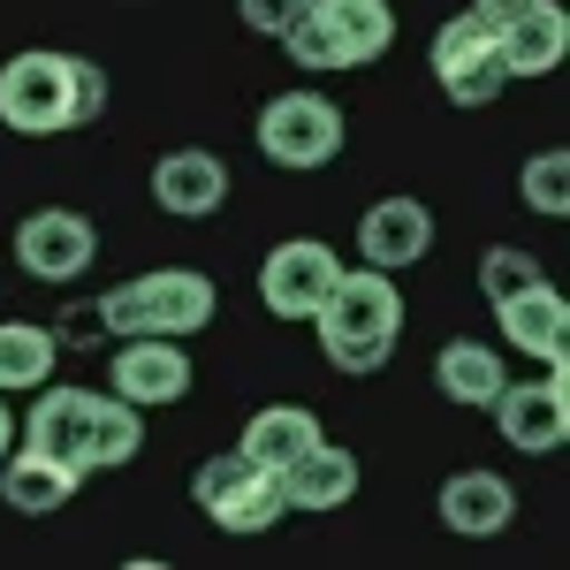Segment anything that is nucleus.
<instances>
[{
    "label": "nucleus",
    "instance_id": "obj_1",
    "mask_svg": "<svg viewBox=\"0 0 570 570\" xmlns=\"http://www.w3.org/2000/svg\"><path fill=\"white\" fill-rule=\"evenodd\" d=\"M312 327H320V351L335 373H381L403 335V289L381 266H343L312 312Z\"/></svg>",
    "mask_w": 570,
    "mask_h": 570
},
{
    "label": "nucleus",
    "instance_id": "obj_2",
    "mask_svg": "<svg viewBox=\"0 0 570 570\" xmlns=\"http://www.w3.org/2000/svg\"><path fill=\"white\" fill-rule=\"evenodd\" d=\"M214 320V282L198 266H160V274H137V282H115L99 297V327L122 343V335H198Z\"/></svg>",
    "mask_w": 570,
    "mask_h": 570
},
{
    "label": "nucleus",
    "instance_id": "obj_3",
    "mask_svg": "<svg viewBox=\"0 0 570 570\" xmlns=\"http://www.w3.org/2000/svg\"><path fill=\"white\" fill-rule=\"evenodd\" d=\"M395 39V8L389 0H312L289 23V61L297 69H365L381 61Z\"/></svg>",
    "mask_w": 570,
    "mask_h": 570
},
{
    "label": "nucleus",
    "instance_id": "obj_4",
    "mask_svg": "<svg viewBox=\"0 0 570 570\" xmlns=\"http://www.w3.org/2000/svg\"><path fill=\"white\" fill-rule=\"evenodd\" d=\"M259 153L274 168H327L343 153V107L320 91H274L259 107Z\"/></svg>",
    "mask_w": 570,
    "mask_h": 570
},
{
    "label": "nucleus",
    "instance_id": "obj_5",
    "mask_svg": "<svg viewBox=\"0 0 570 570\" xmlns=\"http://www.w3.org/2000/svg\"><path fill=\"white\" fill-rule=\"evenodd\" d=\"M190 494H198V510L214 518L220 532H266L282 525V480L266 472V464H252L244 449H228V456H206L198 464V480H190Z\"/></svg>",
    "mask_w": 570,
    "mask_h": 570
},
{
    "label": "nucleus",
    "instance_id": "obj_6",
    "mask_svg": "<svg viewBox=\"0 0 570 570\" xmlns=\"http://www.w3.org/2000/svg\"><path fill=\"white\" fill-rule=\"evenodd\" d=\"M0 122L16 137L77 130V115H69V53H16L0 69Z\"/></svg>",
    "mask_w": 570,
    "mask_h": 570
},
{
    "label": "nucleus",
    "instance_id": "obj_7",
    "mask_svg": "<svg viewBox=\"0 0 570 570\" xmlns=\"http://www.w3.org/2000/svg\"><path fill=\"white\" fill-rule=\"evenodd\" d=\"M434 77L456 107H487L502 99L510 69H502V46H494V23L487 16H449L434 31Z\"/></svg>",
    "mask_w": 570,
    "mask_h": 570
},
{
    "label": "nucleus",
    "instance_id": "obj_8",
    "mask_svg": "<svg viewBox=\"0 0 570 570\" xmlns=\"http://www.w3.org/2000/svg\"><path fill=\"white\" fill-rule=\"evenodd\" d=\"M487 411H494L502 441L525 449V456L563 449L570 441V381H563V365H548V381H502V395H494Z\"/></svg>",
    "mask_w": 570,
    "mask_h": 570
},
{
    "label": "nucleus",
    "instance_id": "obj_9",
    "mask_svg": "<svg viewBox=\"0 0 570 570\" xmlns=\"http://www.w3.org/2000/svg\"><path fill=\"white\" fill-rule=\"evenodd\" d=\"M99 259V228L69 206H39V214L16 220V266L31 282H77L85 266Z\"/></svg>",
    "mask_w": 570,
    "mask_h": 570
},
{
    "label": "nucleus",
    "instance_id": "obj_10",
    "mask_svg": "<svg viewBox=\"0 0 570 570\" xmlns=\"http://www.w3.org/2000/svg\"><path fill=\"white\" fill-rule=\"evenodd\" d=\"M335 274H343V259H335L320 236H289V244H274L266 266H259V305L274 312V320H312Z\"/></svg>",
    "mask_w": 570,
    "mask_h": 570
},
{
    "label": "nucleus",
    "instance_id": "obj_11",
    "mask_svg": "<svg viewBox=\"0 0 570 570\" xmlns=\"http://www.w3.org/2000/svg\"><path fill=\"white\" fill-rule=\"evenodd\" d=\"M107 389L153 411V403H183L190 395V357L176 335H122V351L107 357Z\"/></svg>",
    "mask_w": 570,
    "mask_h": 570
},
{
    "label": "nucleus",
    "instance_id": "obj_12",
    "mask_svg": "<svg viewBox=\"0 0 570 570\" xmlns=\"http://www.w3.org/2000/svg\"><path fill=\"white\" fill-rule=\"evenodd\" d=\"M357 252L381 274H403V266H419L434 252V214L419 198H373L365 220H357Z\"/></svg>",
    "mask_w": 570,
    "mask_h": 570
},
{
    "label": "nucleus",
    "instance_id": "obj_13",
    "mask_svg": "<svg viewBox=\"0 0 570 570\" xmlns=\"http://www.w3.org/2000/svg\"><path fill=\"white\" fill-rule=\"evenodd\" d=\"M91 403H99V389H53V381H46L39 403H31V419H23V449H39V456H53V464L85 472ZM85 480H91V472H85Z\"/></svg>",
    "mask_w": 570,
    "mask_h": 570
},
{
    "label": "nucleus",
    "instance_id": "obj_14",
    "mask_svg": "<svg viewBox=\"0 0 570 570\" xmlns=\"http://www.w3.org/2000/svg\"><path fill=\"white\" fill-rule=\"evenodd\" d=\"M494 320H502V343H510V351L540 357V365H570V305H563V289L532 282V289H518V297H502Z\"/></svg>",
    "mask_w": 570,
    "mask_h": 570
},
{
    "label": "nucleus",
    "instance_id": "obj_15",
    "mask_svg": "<svg viewBox=\"0 0 570 570\" xmlns=\"http://www.w3.org/2000/svg\"><path fill=\"white\" fill-rule=\"evenodd\" d=\"M153 206L176 220H206L228 206V168H220V153H206V145H183V153H168L160 168H153Z\"/></svg>",
    "mask_w": 570,
    "mask_h": 570
},
{
    "label": "nucleus",
    "instance_id": "obj_16",
    "mask_svg": "<svg viewBox=\"0 0 570 570\" xmlns=\"http://www.w3.org/2000/svg\"><path fill=\"white\" fill-rule=\"evenodd\" d=\"M274 480H282V502H289V510H343V502L357 494V456L343 449V441L320 434L305 456L282 464Z\"/></svg>",
    "mask_w": 570,
    "mask_h": 570
},
{
    "label": "nucleus",
    "instance_id": "obj_17",
    "mask_svg": "<svg viewBox=\"0 0 570 570\" xmlns=\"http://www.w3.org/2000/svg\"><path fill=\"white\" fill-rule=\"evenodd\" d=\"M518 518V487L502 472H456L441 480V525L456 540H494V532Z\"/></svg>",
    "mask_w": 570,
    "mask_h": 570
},
{
    "label": "nucleus",
    "instance_id": "obj_18",
    "mask_svg": "<svg viewBox=\"0 0 570 570\" xmlns=\"http://www.w3.org/2000/svg\"><path fill=\"white\" fill-rule=\"evenodd\" d=\"M494 46H502L510 77H548V69H563V53H570V16L556 0H532L525 16H510L494 31Z\"/></svg>",
    "mask_w": 570,
    "mask_h": 570
},
{
    "label": "nucleus",
    "instance_id": "obj_19",
    "mask_svg": "<svg viewBox=\"0 0 570 570\" xmlns=\"http://www.w3.org/2000/svg\"><path fill=\"white\" fill-rule=\"evenodd\" d=\"M77 487H85V472L53 464L39 449H8V456H0V494H8V510H23V518H53Z\"/></svg>",
    "mask_w": 570,
    "mask_h": 570
},
{
    "label": "nucleus",
    "instance_id": "obj_20",
    "mask_svg": "<svg viewBox=\"0 0 570 570\" xmlns=\"http://www.w3.org/2000/svg\"><path fill=\"white\" fill-rule=\"evenodd\" d=\"M502 381H510V365H502V351H494V343H472V335L441 343V357H434V389L449 395V403H464V411H487V403L502 395Z\"/></svg>",
    "mask_w": 570,
    "mask_h": 570
},
{
    "label": "nucleus",
    "instance_id": "obj_21",
    "mask_svg": "<svg viewBox=\"0 0 570 570\" xmlns=\"http://www.w3.org/2000/svg\"><path fill=\"white\" fill-rule=\"evenodd\" d=\"M53 357H61V335L39 327V320H0V395H31L53 381Z\"/></svg>",
    "mask_w": 570,
    "mask_h": 570
},
{
    "label": "nucleus",
    "instance_id": "obj_22",
    "mask_svg": "<svg viewBox=\"0 0 570 570\" xmlns=\"http://www.w3.org/2000/svg\"><path fill=\"white\" fill-rule=\"evenodd\" d=\"M312 441H320V419H312L305 403H266L259 419L244 426L236 449H244L252 464H266V472H282V464H297V456H305Z\"/></svg>",
    "mask_w": 570,
    "mask_h": 570
},
{
    "label": "nucleus",
    "instance_id": "obj_23",
    "mask_svg": "<svg viewBox=\"0 0 570 570\" xmlns=\"http://www.w3.org/2000/svg\"><path fill=\"white\" fill-rule=\"evenodd\" d=\"M137 449H145V411L122 403V395L107 389L91 403V449H85V472H115V464H130Z\"/></svg>",
    "mask_w": 570,
    "mask_h": 570
},
{
    "label": "nucleus",
    "instance_id": "obj_24",
    "mask_svg": "<svg viewBox=\"0 0 570 570\" xmlns=\"http://www.w3.org/2000/svg\"><path fill=\"white\" fill-rule=\"evenodd\" d=\"M518 198H525L540 220H563L570 214V153H563V145H548V153H532V160H525Z\"/></svg>",
    "mask_w": 570,
    "mask_h": 570
},
{
    "label": "nucleus",
    "instance_id": "obj_25",
    "mask_svg": "<svg viewBox=\"0 0 570 570\" xmlns=\"http://www.w3.org/2000/svg\"><path fill=\"white\" fill-rule=\"evenodd\" d=\"M532 282H548L532 252H518V244H494V252H480V289H487V305L518 297V289H532Z\"/></svg>",
    "mask_w": 570,
    "mask_h": 570
},
{
    "label": "nucleus",
    "instance_id": "obj_26",
    "mask_svg": "<svg viewBox=\"0 0 570 570\" xmlns=\"http://www.w3.org/2000/svg\"><path fill=\"white\" fill-rule=\"evenodd\" d=\"M69 115H77V130L107 115V69L99 61H77V53H69Z\"/></svg>",
    "mask_w": 570,
    "mask_h": 570
},
{
    "label": "nucleus",
    "instance_id": "obj_27",
    "mask_svg": "<svg viewBox=\"0 0 570 570\" xmlns=\"http://www.w3.org/2000/svg\"><path fill=\"white\" fill-rule=\"evenodd\" d=\"M312 0H236V16L259 31V39H289V23L305 16Z\"/></svg>",
    "mask_w": 570,
    "mask_h": 570
},
{
    "label": "nucleus",
    "instance_id": "obj_28",
    "mask_svg": "<svg viewBox=\"0 0 570 570\" xmlns=\"http://www.w3.org/2000/svg\"><path fill=\"white\" fill-rule=\"evenodd\" d=\"M532 0H472V16H487V23H494V31H502V23H510V16H525Z\"/></svg>",
    "mask_w": 570,
    "mask_h": 570
},
{
    "label": "nucleus",
    "instance_id": "obj_29",
    "mask_svg": "<svg viewBox=\"0 0 570 570\" xmlns=\"http://www.w3.org/2000/svg\"><path fill=\"white\" fill-rule=\"evenodd\" d=\"M8 449H16V411L0 403V456H8Z\"/></svg>",
    "mask_w": 570,
    "mask_h": 570
}]
</instances>
